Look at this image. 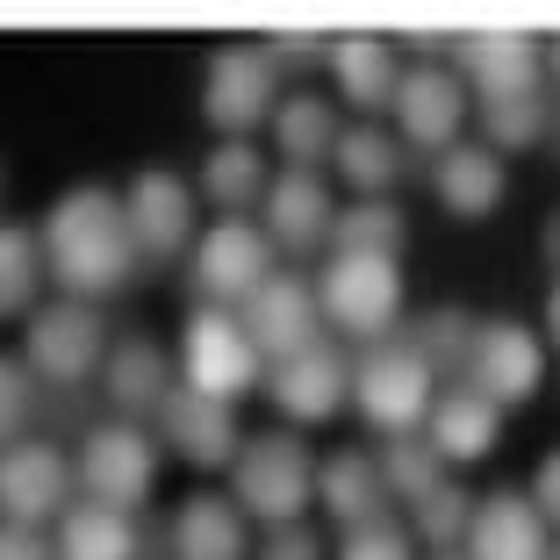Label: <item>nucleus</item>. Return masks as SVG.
I'll return each mask as SVG.
<instances>
[{"instance_id": "39", "label": "nucleus", "mask_w": 560, "mask_h": 560, "mask_svg": "<svg viewBox=\"0 0 560 560\" xmlns=\"http://www.w3.org/2000/svg\"><path fill=\"white\" fill-rule=\"evenodd\" d=\"M0 560H58L36 532H22V525H0Z\"/></svg>"}, {"instance_id": "11", "label": "nucleus", "mask_w": 560, "mask_h": 560, "mask_svg": "<svg viewBox=\"0 0 560 560\" xmlns=\"http://www.w3.org/2000/svg\"><path fill=\"white\" fill-rule=\"evenodd\" d=\"M159 445L173 453L180 467H195V475H223V467H237V453H245V431H237L231 402H209L195 396V388H173V396L159 402Z\"/></svg>"}, {"instance_id": "26", "label": "nucleus", "mask_w": 560, "mask_h": 560, "mask_svg": "<svg viewBox=\"0 0 560 560\" xmlns=\"http://www.w3.org/2000/svg\"><path fill=\"white\" fill-rule=\"evenodd\" d=\"M101 381H108V402H116L122 417H137V410L159 417V402L173 396V366H165V352L151 346V338H122V346H108Z\"/></svg>"}, {"instance_id": "16", "label": "nucleus", "mask_w": 560, "mask_h": 560, "mask_svg": "<svg viewBox=\"0 0 560 560\" xmlns=\"http://www.w3.org/2000/svg\"><path fill=\"white\" fill-rule=\"evenodd\" d=\"M330 223H338V195H330L324 173L280 165L273 187H266V237L280 252H316V245H330Z\"/></svg>"}, {"instance_id": "7", "label": "nucleus", "mask_w": 560, "mask_h": 560, "mask_svg": "<svg viewBox=\"0 0 560 560\" xmlns=\"http://www.w3.org/2000/svg\"><path fill=\"white\" fill-rule=\"evenodd\" d=\"M108 360V324L94 302H36L30 338H22V366L50 388H80Z\"/></svg>"}, {"instance_id": "9", "label": "nucleus", "mask_w": 560, "mask_h": 560, "mask_svg": "<svg viewBox=\"0 0 560 560\" xmlns=\"http://www.w3.org/2000/svg\"><path fill=\"white\" fill-rule=\"evenodd\" d=\"M72 489H80V475H72V460L50 439H22L0 453V525L36 532L50 517H66Z\"/></svg>"}, {"instance_id": "2", "label": "nucleus", "mask_w": 560, "mask_h": 560, "mask_svg": "<svg viewBox=\"0 0 560 560\" xmlns=\"http://www.w3.org/2000/svg\"><path fill=\"white\" fill-rule=\"evenodd\" d=\"M316 316L338 338L388 346L402 324V266L396 252H330L316 273Z\"/></svg>"}, {"instance_id": "38", "label": "nucleus", "mask_w": 560, "mask_h": 560, "mask_svg": "<svg viewBox=\"0 0 560 560\" xmlns=\"http://www.w3.org/2000/svg\"><path fill=\"white\" fill-rule=\"evenodd\" d=\"M532 503H539V517L560 532V445L539 460V475H532Z\"/></svg>"}, {"instance_id": "44", "label": "nucleus", "mask_w": 560, "mask_h": 560, "mask_svg": "<svg viewBox=\"0 0 560 560\" xmlns=\"http://www.w3.org/2000/svg\"><path fill=\"white\" fill-rule=\"evenodd\" d=\"M553 66H560V44H553Z\"/></svg>"}, {"instance_id": "3", "label": "nucleus", "mask_w": 560, "mask_h": 560, "mask_svg": "<svg viewBox=\"0 0 560 560\" xmlns=\"http://www.w3.org/2000/svg\"><path fill=\"white\" fill-rule=\"evenodd\" d=\"M180 388H195V396L209 402H237L252 396L266 381V352L252 346V330L237 310H195L180 330Z\"/></svg>"}, {"instance_id": "14", "label": "nucleus", "mask_w": 560, "mask_h": 560, "mask_svg": "<svg viewBox=\"0 0 560 560\" xmlns=\"http://www.w3.org/2000/svg\"><path fill=\"white\" fill-rule=\"evenodd\" d=\"M396 137L402 144H417V151H453L460 144V122H467V86H460V72H445V66H410L396 80Z\"/></svg>"}, {"instance_id": "6", "label": "nucleus", "mask_w": 560, "mask_h": 560, "mask_svg": "<svg viewBox=\"0 0 560 560\" xmlns=\"http://www.w3.org/2000/svg\"><path fill=\"white\" fill-rule=\"evenodd\" d=\"M72 475H80L86 503L137 511V503L159 489V431L137 424V417H101V424L86 431V445H80V460H72Z\"/></svg>"}, {"instance_id": "23", "label": "nucleus", "mask_w": 560, "mask_h": 560, "mask_svg": "<svg viewBox=\"0 0 560 560\" xmlns=\"http://www.w3.org/2000/svg\"><path fill=\"white\" fill-rule=\"evenodd\" d=\"M431 195H439L445 215H489L503 201V159L489 144H453L431 159Z\"/></svg>"}, {"instance_id": "27", "label": "nucleus", "mask_w": 560, "mask_h": 560, "mask_svg": "<svg viewBox=\"0 0 560 560\" xmlns=\"http://www.w3.org/2000/svg\"><path fill=\"white\" fill-rule=\"evenodd\" d=\"M266 187H273V173H266V151L252 144V137H223V144L201 159L195 195H201V201H215L223 215H237L245 201H266Z\"/></svg>"}, {"instance_id": "37", "label": "nucleus", "mask_w": 560, "mask_h": 560, "mask_svg": "<svg viewBox=\"0 0 560 560\" xmlns=\"http://www.w3.org/2000/svg\"><path fill=\"white\" fill-rule=\"evenodd\" d=\"M252 560H330V546L295 517V525H266L259 539H252Z\"/></svg>"}, {"instance_id": "1", "label": "nucleus", "mask_w": 560, "mask_h": 560, "mask_svg": "<svg viewBox=\"0 0 560 560\" xmlns=\"http://www.w3.org/2000/svg\"><path fill=\"white\" fill-rule=\"evenodd\" d=\"M36 252H44V273L66 288V302L116 295L137 273V237L130 215H122V195L116 187H66L36 223Z\"/></svg>"}, {"instance_id": "4", "label": "nucleus", "mask_w": 560, "mask_h": 560, "mask_svg": "<svg viewBox=\"0 0 560 560\" xmlns=\"http://www.w3.org/2000/svg\"><path fill=\"white\" fill-rule=\"evenodd\" d=\"M231 495L245 517H266V525H295L302 511L316 503V460L295 431H259L245 439L231 467Z\"/></svg>"}, {"instance_id": "41", "label": "nucleus", "mask_w": 560, "mask_h": 560, "mask_svg": "<svg viewBox=\"0 0 560 560\" xmlns=\"http://www.w3.org/2000/svg\"><path fill=\"white\" fill-rule=\"evenodd\" d=\"M546 252H553V259H560V215H553V223H546Z\"/></svg>"}, {"instance_id": "15", "label": "nucleus", "mask_w": 560, "mask_h": 560, "mask_svg": "<svg viewBox=\"0 0 560 560\" xmlns=\"http://www.w3.org/2000/svg\"><path fill=\"white\" fill-rule=\"evenodd\" d=\"M122 215H130L137 259H165V252L195 245V187L173 180V173H159V165L122 187Z\"/></svg>"}, {"instance_id": "34", "label": "nucleus", "mask_w": 560, "mask_h": 560, "mask_svg": "<svg viewBox=\"0 0 560 560\" xmlns=\"http://www.w3.org/2000/svg\"><path fill=\"white\" fill-rule=\"evenodd\" d=\"M467 517H475L467 489L439 481L424 503H410V517H402V525H410V539H424V546H453V539H467Z\"/></svg>"}, {"instance_id": "24", "label": "nucleus", "mask_w": 560, "mask_h": 560, "mask_svg": "<svg viewBox=\"0 0 560 560\" xmlns=\"http://www.w3.org/2000/svg\"><path fill=\"white\" fill-rule=\"evenodd\" d=\"M316 503H324L346 532L388 517V481H381V460H366V453H338V460H324V467H316Z\"/></svg>"}, {"instance_id": "35", "label": "nucleus", "mask_w": 560, "mask_h": 560, "mask_svg": "<svg viewBox=\"0 0 560 560\" xmlns=\"http://www.w3.org/2000/svg\"><path fill=\"white\" fill-rule=\"evenodd\" d=\"M36 424V374L22 366V352H0V453L22 445Z\"/></svg>"}, {"instance_id": "36", "label": "nucleus", "mask_w": 560, "mask_h": 560, "mask_svg": "<svg viewBox=\"0 0 560 560\" xmlns=\"http://www.w3.org/2000/svg\"><path fill=\"white\" fill-rule=\"evenodd\" d=\"M330 560H417V539H410V525H388V517H374V525L346 532Z\"/></svg>"}, {"instance_id": "5", "label": "nucleus", "mask_w": 560, "mask_h": 560, "mask_svg": "<svg viewBox=\"0 0 560 560\" xmlns=\"http://www.w3.org/2000/svg\"><path fill=\"white\" fill-rule=\"evenodd\" d=\"M439 402V366L402 338V346H374L352 366V410L381 431V439H410Z\"/></svg>"}, {"instance_id": "25", "label": "nucleus", "mask_w": 560, "mask_h": 560, "mask_svg": "<svg viewBox=\"0 0 560 560\" xmlns=\"http://www.w3.org/2000/svg\"><path fill=\"white\" fill-rule=\"evenodd\" d=\"M58 560H144V532L130 511H108V503H80V511L58 517Z\"/></svg>"}, {"instance_id": "30", "label": "nucleus", "mask_w": 560, "mask_h": 560, "mask_svg": "<svg viewBox=\"0 0 560 560\" xmlns=\"http://www.w3.org/2000/svg\"><path fill=\"white\" fill-rule=\"evenodd\" d=\"M36 280H44L36 231L0 223V316H36Z\"/></svg>"}, {"instance_id": "33", "label": "nucleus", "mask_w": 560, "mask_h": 560, "mask_svg": "<svg viewBox=\"0 0 560 560\" xmlns=\"http://www.w3.org/2000/svg\"><path fill=\"white\" fill-rule=\"evenodd\" d=\"M381 481H388V503H424V495L445 481V467H439L431 445L396 439V445H388V460H381Z\"/></svg>"}, {"instance_id": "17", "label": "nucleus", "mask_w": 560, "mask_h": 560, "mask_svg": "<svg viewBox=\"0 0 560 560\" xmlns=\"http://www.w3.org/2000/svg\"><path fill=\"white\" fill-rule=\"evenodd\" d=\"M245 330H252V346L266 352V366L288 360V352H310L324 346V316H316V288H302V280L273 273L259 288V295L245 302Z\"/></svg>"}, {"instance_id": "8", "label": "nucleus", "mask_w": 560, "mask_h": 560, "mask_svg": "<svg viewBox=\"0 0 560 560\" xmlns=\"http://www.w3.org/2000/svg\"><path fill=\"white\" fill-rule=\"evenodd\" d=\"M273 280V237L245 215H223L209 231H195V288L209 295V310L223 302H252Z\"/></svg>"}, {"instance_id": "43", "label": "nucleus", "mask_w": 560, "mask_h": 560, "mask_svg": "<svg viewBox=\"0 0 560 560\" xmlns=\"http://www.w3.org/2000/svg\"><path fill=\"white\" fill-rule=\"evenodd\" d=\"M546 560H560V546H553V553H546Z\"/></svg>"}, {"instance_id": "42", "label": "nucleus", "mask_w": 560, "mask_h": 560, "mask_svg": "<svg viewBox=\"0 0 560 560\" xmlns=\"http://www.w3.org/2000/svg\"><path fill=\"white\" fill-rule=\"evenodd\" d=\"M431 560H467V553H431Z\"/></svg>"}, {"instance_id": "10", "label": "nucleus", "mask_w": 560, "mask_h": 560, "mask_svg": "<svg viewBox=\"0 0 560 560\" xmlns=\"http://www.w3.org/2000/svg\"><path fill=\"white\" fill-rule=\"evenodd\" d=\"M273 50L259 44H231L209 66V86H201V116L215 122L223 137H252L259 122H273L280 108V80H273Z\"/></svg>"}, {"instance_id": "40", "label": "nucleus", "mask_w": 560, "mask_h": 560, "mask_svg": "<svg viewBox=\"0 0 560 560\" xmlns=\"http://www.w3.org/2000/svg\"><path fill=\"white\" fill-rule=\"evenodd\" d=\"M546 346L560 352V280H553V288H546Z\"/></svg>"}, {"instance_id": "29", "label": "nucleus", "mask_w": 560, "mask_h": 560, "mask_svg": "<svg viewBox=\"0 0 560 560\" xmlns=\"http://www.w3.org/2000/svg\"><path fill=\"white\" fill-rule=\"evenodd\" d=\"M266 130H273L280 159L302 165V173H324L330 144H338V116H330V101H324V94H295V101H280Z\"/></svg>"}, {"instance_id": "32", "label": "nucleus", "mask_w": 560, "mask_h": 560, "mask_svg": "<svg viewBox=\"0 0 560 560\" xmlns=\"http://www.w3.org/2000/svg\"><path fill=\"white\" fill-rule=\"evenodd\" d=\"M396 245H402L396 201H346L330 223V252H396Z\"/></svg>"}, {"instance_id": "18", "label": "nucleus", "mask_w": 560, "mask_h": 560, "mask_svg": "<svg viewBox=\"0 0 560 560\" xmlns=\"http://www.w3.org/2000/svg\"><path fill=\"white\" fill-rule=\"evenodd\" d=\"M165 553L173 560H252V517L237 511V495L195 489L180 511H173Z\"/></svg>"}, {"instance_id": "19", "label": "nucleus", "mask_w": 560, "mask_h": 560, "mask_svg": "<svg viewBox=\"0 0 560 560\" xmlns=\"http://www.w3.org/2000/svg\"><path fill=\"white\" fill-rule=\"evenodd\" d=\"M546 80V44L539 36H460V86H475L481 108L489 101L539 94Z\"/></svg>"}, {"instance_id": "28", "label": "nucleus", "mask_w": 560, "mask_h": 560, "mask_svg": "<svg viewBox=\"0 0 560 560\" xmlns=\"http://www.w3.org/2000/svg\"><path fill=\"white\" fill-rule=\"evenodd\" d=\"M330 80H338V94L352 101V108H388L396 101V80H402V66H396V50L381 44V36H346V44H330Z\"/></svg>"}, {"instance_id": "20", "label": "nucleus", "mask_w": 560, "mask_h": 560, "mask_svg": "<svg viewBox=\"0 0 560 560\" xmlns=\"http://www.w3.org/2000/svg\"><path fill=\"white\" fill-rule=\"evenodd\" d=\"M546 553H553V525L539 517L532 495L495 489L475 503V517H467V560H546Z\"/></svg>"}, {"instance_id": "13", "label": "nucleus", "mask_w": 560, "mask_h": 560, "mask_svg": "<svg viewBox=\"0 0 560 560\" xmlns=\"http://www.w3.org/2000/svg\"><path fill=\"white\" fill-rule=\"evenodd\" d=\"M546 381V338L525 324H481L475 346H467V388L489 396L495 410L511 402H532Z\"/></svg>"}, {"instance_id": "21", "label": "nucleus", "mask_w": 560, "mask_h": 560, "mask_svg": "<svg viewBox=\"0 0 560 560\" xmlns=\"http://www.w3.org/2000/svg\"><path fill=\"white\" fill-rule=\"evenodd\" d=\"M495 439H503V410H495L489 396H475V388L439 396V402H431V417H424V445L439 453V467H475V460H489Z\"/></svg>"}, {"instance_id": "31", "label": "nucleus", "mask_w": 560, "mask_h": 560, "mask_svg": "<svg viewBox=\"0 0 560 560\" xmlns=\"http://www.w3.org/2000/svg\"><path fill=\"white\" fill-rule=\"evenodd\" d=\"M546 122H553V108H546V94H517V101H489L481 108V144L503 159V151H532L546 137Z\"/></svg>"}, {"instance_id": "12", "label": "nucleus", "mask_w": 560, "mask_h": 560, "mask_svg": "<svg viewBox=\"0 0 560 560\" xmlns=\"http://www.w3.org/2000/svg\"><path fill=\"white\" fill-rule=\"evenodd\" d=\"M259 388L273 396V410H280L288 431H310V424H330V417L352 402V366L338 360V346H310V352L273 360V374H266Z\"/></svg>"}, {"instance_id": "22", "label": "nucleus", "mask_w": 560, "mask_h": 560, "mask_svg": "<svg viewBox=\"0 0 560 560\" xmlns=\"http://www.w3.org/2000/svg\"><path fill=\"white\" fill-rule=\"evenodd\" d=\"M330 173L352 187V201H388L402 180V137L381 130L374 116L352 122V130H338V144H330Z\"/></svg>"}]
</instances>
